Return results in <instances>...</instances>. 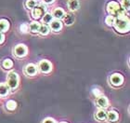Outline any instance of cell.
Returning <instances> with one entry per match:
<instances>
[{
    "label": "cell",
    "mask_w": 130,
    "mask_h": 123,
    "mask_svg": "<svg viewBox=\"0 0 130 123\" xmlns=\"http://www.w3.org/2000/svg\"><path fill=\"white\" fill-rule=\"evenodd\" d=\"M8 86L7 84H0V96L4 97V96L8 95Z\"/></svg>",
    "instance_id": "e0dca14e"
},
{
    "label": "cell",
    "mask_w": 130,
    "mask_h": 123,
    "mask_svg": "<svg viewBox=\"0 0 130 123\" xmlns=\"http://www.w3.org/2000/svg\"><path fill=\"white\" fill-rule=\"evenodd\" d=\"M93 93H94V95L97 96V97H99L100 95H101V91H100L99 89H94V90H93Z\"/></svg>",
    "instance_id": "4316f807"
},
{
    "label": "cell",
    "mask_w": 130,
    "mask_h": 123,
    "mask_svg": "<svg viewBox=\"0 0 130 123\" xmlns=\"http://www.w3.org/2000/svg\"><path fill=\"white\" fill-rule=\"evenodd\" d=\"M61 123H66V122H61Z\"/></svg>",
    "instance_id": "4dcf8cb0"
},
{
    "label": "cell",
    "mask_w": 130,
    "mask_h": 123,
    "mask_svg": "<svg viewBox=\"0 0 130 123\" xmlns=\"http://www.w3.org/2000/svg\"><path fill=\"white\" fill-rule=\"evenodd\" d=\"M39 69L42 73L47 74L52 70V65L47 60H43L39 63Z\"/></svg>",
    "instance_id": "5b68a950"
},
{
    "label": "cell",
    "mask_w": 130,
    "mask_h": 123,
    "mask_svg": "<svg viewBox=\"0 0 130 123\" xmlns=\"http://www.w3.org/2000/svg\"><path fill=\"white\" fill-rule=\"evenodd\" d=\"M16 107H17L16 102L13 101V100H10V101H8V103H7V108H8V110H10V111L15 110Z\"/></svg>",
    "instance_id": "ffe728a7"
},
{
    "label": "cell",
    "mask_w": 130,
    "mask_h": 123,
    "mask_svg": "<svg viewBox=\"0 0 130 123\" xmlns=\"http://www.w3.org/2000/svg\"><path fill=\"white\" fill-rule=\"evenodd\" d=\"M20 29H21V31H22V33L25 34L28 32V25L25 24V23H22V25H21V27H20Z\"/></svg>",
    "instance_id": "484cf974"
},
{
    "label": "cell",
    "mask_w": 130,
    "mask_h": 123,
    "mask_svg": "<svg viewBox=\"0 0 130 123\" xmlns=\"http://www.w3.org/2000/svg\"><path fill=\"white\" fill-rule=\"evenodd\" d=\"M26 5L29 8H34L36 6V1L35 0H28L27 2H26Z\"/></svg>",
    "instance_id": "603a6c76"
},
{
    "label": "cell",
    "mask_w": 130,
    "mask_h": 123,
    "mask_svg": "<svg viewBox=\"0 0 130 123\" xmlns=\"http://www.w3.org/2000/svg\"><path fill=\"white\" fill-rule=\"evenodd\" d=\"M7 85L10 89H16L19 85V77L17 73L15 72H10L8 76V80H7Z\"/></svg>",
    "instance_id": "3957f363"
},
{
    "label": "cell",
    "mask_w": 130,
    "mask_h": 123,
    "mask_svg": "<svg viewBox=\"0 0 130 123\" xmlns=\"http://www.w3.org/2000/svg\"><path fill=\"white\" fill-rule=\"evenodd\" d=\"M73 22H74V17H73V14H71V13L65 14V15H64V22H65V24L71 25V24H73Z\"/></svg>",
    "instance_id": "2e32d148"
},
{
    "label": "cell",
    "mask_w": 130,
    "mask_h": 123,
    "mask_svg": "<svg viewBox=\"0 0 130 123\" xmlns=\"http://www.w3.org/2000/svg\"><path fill=\"white\" fill-rule=\"evenodd\" d=\"M24 73L27 75V76L32 77V76H35V75L37 73V67H36V65L32 64V63L27 64L24 68Z\"/></svg>",
    "instance_id": "ba28073f"
},
{
    "label": "cell",
    "mask_w": 130,
    "mask_h": 123,
    "mask_svg": "<svg viewBox=\"0 0 130 123\" xmlns=\"http://www.w3.org/2000/svg\"><path fill=\"white\" fill-rule=\"evenodd\" d=\"M45 10H46V8L42 5L38 6V7H35L32 11V17L35 19H39V18H41V16H43V14L45 13Z\"/></svg>",
    "instance_id": "8992f818"
},
{
    "label": "cell",
    "mask_w": 130,
    "mask_h": 123,
    "mask_svg": "<svg viewBox=\"0 0 130 123\" xmlns=\"http://www.w3.org/2000/svg\"><path fill=\"white\" fill-rule=\"evenodd\" d=\"M27 52H28L27 48H26V46L23 45V44L17 45V46L15 47V49H14V54L19 58H22V57L26 56Z\"/></svg>",
    "instance_id": "277c9868"
},
{
    "label": "cell",
    "mask_w": 130,
    "mask_h": 123,
    "mask_svg": "<svg viewBox=\"0 0 130 123\" xmlns=\"http://www.w3.org/2000/svg\"><path fill=\"white\" fill-rule=\"evenodd\" d=\"M64 15H65V13H64V11H63V9H61L60 8H56V9H54L52 16L55 17L56 19H61V18L64 17Z\"/></svg>",
    "instance_id": "5bb4252c"
},
{
    "label": "cell",
    "mask_w": 130,
    "mask_h": 123,
    "mask_svg": "<svg viewBox=\"0 0 130 123\" xmlns=\"http://www.w3.org/2000/svg\"><path fill=\"white\" fill-rule=\"evenodd\" d=\"M43 123H56V121H55L53 118H46V119L43 121Z\"/></svg>",
    "instance_id": "83f0119b"
},
{
    "label": "cell",
    "mask_w": 130,
    "mask_h": 123,
    "mask_svg": "<svg viewBox=\"0 0 130 123\" xmlns=\"http://www.w3.org/2000/svg\"><path fill=\"white\" fill-rule=\"evenodd\" d=\"M122 6L124 10H129V0H124L122 2Z\"/></svg>",
    "instance_id": "d4e9b609"
},
{
    "label": "cell",
    "mask_w": 130,
    "mask_h": 123,
    "mask_svg": "<svg viewBox=\"0 0 130 123\" xmlns=\"http://www.w3.org/2000/svg\"><path fill=\"white\" fill-rule=\"evenodd\" d=\"M4 40H5V36H4V35L0 32V44H2L3 42H4Z\"/></svg>",
    "instance_id": "f1b7e54d"
},
{
    "label": "cell",
    "mask_w": 130,
    "mask_h": 123,
    "mask_svg": "<svg viewBox=\"0 0 130 123\" xmlns=\"http://www.w3.org/2000/svg\"><path fill=\"white\" fill-rule=\"evenodd\" d=\"M107 10L109 11V13H111L112 16H122L125 15V10L123 9L120 5L117 2L111 1L107 5Z\"/></svg>",
    "instance_id": "7a4b0ae2"
},
{
    "label": "cell",
    "mask_w": 130,
    "mask_h": 123,
    "mask_svg": "<svg viewBox=\"0 0 130 123\" xmlns=\"http://www.w3.org/2000/svg\"><path fill=\"white\" fill-rule=\"evenodd\" d=\"M124 81V77L120 74H113L111 77V83L113 86H120Z\"/></svg>",
    "instance_id": "52a82bcc"
},
{
    "label": "cell",
    "mask_w": 130,
    "mask_h": 123,
    "mask_svg": "<svg viewBox=\"0 0 130 123\" xmlns=\"http://www.w3.org/2000/svg\"><path fill=\"white\" fill-rule=\"evenodd\" d=\"M9 28V23L7 20H0V32L1 33H4V32H7Z\"/></svg>",
    "instance_id": "4fadbf2b"
},
{
    "label": "cell",
    "mask_w": 130,
    "mask_h": 123,
    "mask_svg": "<svg viewBox=\"0 0 130 123\" xmlns=\"http://www.w3.org/2000/svg\"><path fill=\"white\" fill-rule=\"evenodd\" d=\"M106 118H107V113L105 112V110L100 109L96 113V118L99 119V120H100V121L105 120Z\"/></svg>",
    "instance_id": "9a60e30c"
},
{
    "label": "cell",
    "mask_w": 130,
    "mask_h": 123,
    "mask_svg": "<svg viewBox=\"0 0 130 123\" xmlns=\"http://www.w3.org/2000/svg\"><path fill=\"white\" fill-rule=\"evenodd\" d=\"M52 20H53V16L49 13H46L45 16L43 17V22H45V23H50Z\"/></svg>",
    "instance_id": "7402d4cb"
},
{
    "label": "cell",
    "mask_w": 130,
    "mask_h": 123,
    "mask_svg": "<svg viewBox=\"0 0 130 123\" xmlns=\"http://www.w3.org/2000/svg\"><path fill=\"white\" fill-rule=\"evenodd\" d=\"M49 32V29L48 27L46 26V25L45 24H42L39 26V29H38V33H40L41 35H43V36H46V35H47Z\"/></svg>",
    "instance_id": "d6986e66"
},
{
    "label": "cell",
    "mask_w": 130,
    "mask_h": 123,
    "mask_svg": "<svg viewBox=\"0 0 130 123\" xmlns=\"http://www.w3.org/2000/svg\"><path fill=\"white\" fill-rule=\"evenodd\" d=\"M118 118L119 116L117 114V112L115 111H110V112L107 113V119H108L110 122H116L118 120Z\"/></svg>",
    "instance_id": "8fae6325"
},
{
    "label": "cell",
    "mask_w": 130,
    "mask_h": 123,
    "mask_svg": "<svg viewBox=\"0 0 130 123\" xmlns=\"http://www.w3.org/2000/svg\"><path fill=\"white\" fill-rule=\"evenodd\" d=\"M114 27L119 33H126L129 31V20L125 15L118 16L113 21Z\"/></svg>",
    "instance_id": "6da1fadb"
},
{
    "label": "cell",
    "mask_w": 130,
    "mask_h": 123,
    "mask_svg": "<svg viewBox=\"0 0 130 123\" xmlns=\"http://www.w3.org/2000/svg\"><path fill=\"white\" fill-rule=\"evenodd\" d=\"M12 65H13V63H12V61L9 60V59H6V60L3 62V66H4V68H6V69L11 68Z\"/></svg>",
    "instance_id": "44dd1931"
},
{
    "label": "cell",
    "mask_w": 130,
    "mask_h": 123,
    "mask_svg": "<svg viewBox=\"0 0 130 123\" xmlns=\"http://www.w3.org/2000/svg\"><path fill=\"white\" fill-rule=\"evenodd\" d=\"M97 104L100 107H102V108H106V107H108V105H109L108 99L106 98L105 96L100 95L97 98Z\"/></svg>",
    "instance_id": "9c48e42d"
},
{
    "label": "cell",
    "mask_w": 130,
    "mask_h": 123,
    "mask_svg": "<svg viewBox=\"0 0 130 123\" xmlns=\"http://www.w3.org/2000/svg\"><path fill=\"white\" fill-rule=\"evenodd\" d=\"M50 24V28H51L52 31H54V32H59V31L61 29L62 27V24H61V22L59 20H52L51 22L49 23Z\"/></svg>",
    "instance_id": "30bf717a"
},
{
    "label": "cell",
    "mask_w": 130,
    "mask_h": 123,
    "mask_svg": "<svg viewBox=\"0 0 130 123\" xmlns=\"http://www.w3.org/2000/svg\"><path fill=\"white\" fill-rule=\"evenodd\" d=\"M35 1H37V0H35Z\"/></svg>",
    "instance_id": "1f68e13d"
},
{
    "label": "cell",
    "mask_w": 130,
    "mask_h": 123,
    "mask_svg": "<svg viewBox=\"0 0 130 123\" xmlns=\"http://www.w3.org/2000/svg\"><path fill=\"white\" fill-rule=\"evenodd\" d=\"M113 21H114L113 16H108L105 20L106 23H107L108 25H110V26H111V25L113 24Z\"/></svg>",
    "instance_id": "cb8c5ba5"
},
{
    "label": "cell",
    "mask_w": 130,
    "mask_h": 123,
    "mask_svg": "<svg viewBox=\"0 0 130 123\" xmlns=\"http://www.w3.org/2000/svg\"><path fill=\"white\" fill-rule=\"evenodd\" d=\"M54 1L55 0H44V2L46 3V4H52Z\"/></svg>",
    "instance_id": "f546056e"
},
{
    "label": "cell",
    "mask_w": 130,
    "mask_h": 123,
    "mask_svg": "<svg viewBox=\"0 0 130 123\" xmlns=\"http://www.w3.org/2000/svg\"><path fill=\"white\" fill-rule=\"evenodd\" d=\"M39 26H40L39 22H31L30 26H29V29H30L31 32H32V33H34V34L38 33V29H39Z\"/></svg>",
    "instance_id": "ac0fdd59"
},
{
    "label": "cell",
    "mask_w": 130,
    "mask_h": 123,
    "mask_svg": "<svg viewBox=\"0 0 130 123\" xmlns=\"http://www.w3.org/2000/svg\"><path fill=\"white\" fill-rule=\"evenodd\" d=\"M79 0H69V2H68V7L70 8L71 10H76V9H78L79 8Z\"/></svg>",
    "instance_id": "7c38bea8"
}]
</instances>
